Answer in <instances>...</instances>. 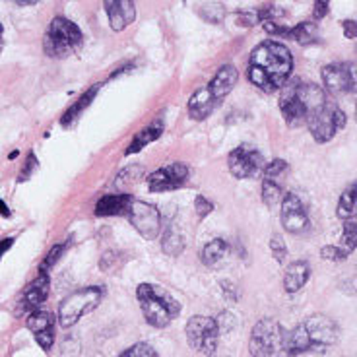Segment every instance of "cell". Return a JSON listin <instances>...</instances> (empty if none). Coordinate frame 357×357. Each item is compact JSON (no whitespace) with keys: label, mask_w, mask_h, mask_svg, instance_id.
I'll list each match as a JSON object with an SVG mask.
<instances>
[{"label":"cell","mask_w":357,"mask_h":357,"mask_svg":"<svg viewBox=\"0 0 357 357\" xmlns=\"http://www.w3.org/2000/svg\"><path fill=\"white\" fill-rule=\"evenodd\" d=\"M291 70L294 56L286 45L278 41H264L250 53L249 80L266 93L284 88Z\"/></svg>","instance_id":"1"},{"label":"cell","mask_w":357,"mask_h":357,"mask_svg":"<svg viewBox=\"0 0 357 357\" xmlns=\"http://www.w3.org/2000/svg\"><path fill=\"white\" fill-rule=\"evenodd\" d=\"M338 324L326 314H312L286 332V357L301 354H324L338 342Z\"/></svg>","instance_id":"2"},{"label":"cell","mask_w":357,"mask_h":357,"mask_svg":"<svg viewBox=\"0 0 357 357\" xmlns=\"http://www.w3.org/2000/svg\"><path fill=\"white\" fill-rule=\"evenodd\" d=\"M324 103V89L311 82H289L280 93V111L289 126L307 125V119Z\"/></svg>","instance_id":"3"},{"label":"cell","mask_w":357,"mask_h":357,"mask_svg":"<svg viewBox=\"0 0 357 357\" xmlns=\"http://www.w3.org/2000/svg\"><path fill=\"white\" fill-rule=\"evenodd\" d=\"M136 297L140 301L144 319L148 324H152L153 328L169 326L171 321L181 312V303L160 286L140 284L136 289Z\"/></svg>","instance_id":"4"},{"label":"cell","mask_w":357,"mask_h":357,"mask_svg":"<svg viewBox=\"0 0 357 357\" xmlns=\"http://www.w3.org/2000/svg\"><path fill=\"white\" fill-rule=\"evenodd\" d=\"M84 43V36H82L80 27L74 22L66 18H54L51 26L45 33V53L53 59H64L70 54L78 53Z\"/></svg>","instance_id":"5"},{"label":"cell","mask_w":357,"mask_h":357,"mask_svg":"<svg viewBox=\"0 0 357 357\" xmlns=\"http://www.w3.org/2000/svg\"><path fill=\"white\" fill-rule=\"evenodd\" d=\"M249 351L252 357H286V331L274 319H262L250 332Z\"/></svg>","instance_id":"6"},{"label":"cell","mask_w":357,"mask_h":357,"mask_svg":"<svg viewBox=\"0 0 357 357\" xmlns=\"http://www.w3.org/2000/svg\"><path fill=\"white\" fill-rule=\"evenodd\" d=\"M105 297V289L101 286H88L74 291L64 299L59 307V322L63 328H70L72 324L80 321L84 314L91 312L101 299Z\"/></svg>","instance_id":"7"},{"label":"cell","mask_w":357,"mask_h":357,"mask_svg":"<svg viewBox=\"0 0 357 357\" xmlns=\"http://www.w3.org/2000/svg\"><path fill=\"white\" fill-rule=\"evenodd\" d=\"M348 119L346 113L332 101H326L322 107H319L307 119V126H309V132L314 138V142L324 144L331 142L332 138L346 126Z\"/></svg>","instance_id":"8"},{"label":"cell","mask_w":357,"mask_h":357,"mask_svg":"<svg viewBox=\"0 0 357 357\" xmlns=\"http://www.w3.org/2000/svg\"><path fill=\"white\" fill-rule=\"evenodd\" d=\"M187 342L192 349H197L204 356H214L218 349V340H220V326L215 319L204 317V314H195L187 322Z\"/></svg>","instance_id":"9"},{"label":"cell","mask_w":357,"mask_h":357,"mask_svg":"<svg viewBox=\"0 0 357 357\" xmlns=\"http://www.w3.org/2000/svg\"><path fill=\"white\" fill-rule=\"evenodd\" d=\"M322 84L332 96L357 93V61L326 64L322 68Z\"/></svg>","instance_id":"10"},{"label":"cell","mask_w":357,"mask_h":357,"mask_svg":"<svg viewBox=\"0 0 357 357\" xmlns=\"http://www.w3.org/2000/svg\"><path fill=\"white\" fill-rule=\"evenodd\" d=\"M227 163H229L231 175L237 178L257 177L259 173H262V171L266 169L262 153H260L255 146H250V144H241L239 148H235V150L229 153Z\"/></svg>","instance_id":"11"},{"label":"cell","mask_w":357,"mask_h":357,"mask_svg":"<svg viewBox=\"0 0 357 357\" xmlns=\"http://www.w3.org/2000/svg\"><path fill=\"white\" fill-rule=\"evenodd\" d=\"M128 218L134 229L140 233L144 239L152 241L160 235L161 214L155 206L142 202V200H132V204L128 208Z\"/></svg>","instance_id":"12"},{"label":"cell","mask_w":357,"mask_h":357,"mask_svg":"<svg viewBox=\"0 0 357 357\" xmlns=\"http://www.w3.org/2000/svg\"><path fill=\"white\" fill-rule=\"evenodd\" d=\"M188 178V167L185 163H169L161 169L153 171L148 178V188L152 192H163V190H175L181 188Z\"/></svg>","instance_id":"13"},{"label":"cell","mask_w":357,"mask_h":357,"mask_svg":"<svg viewBox=\"0 0 357 357\" xmlns=\"http://www.w3.org/2000/svg\"><path fill=\"white\" fill-rule=\"evenodd\" d=\"M282 225L284 229L289 233H303L309 227V215L305 210V204L301 202V198L294 195V192H287L282 198Z\"/></svg>","instance_id":"14"},{"label":"cell","mask_w":357,"mask_h":357,"mask_svg":"<svg viewBox=\"0 0 357 357\" xmlns=\"http://www.w3.org/2000/svg\"><path fill=\"white\" fill-rule=\"evenodd\" d=\"M286 173L287 163L284 160H274L266 165L264 178H262V200L266 206H274L282 198Z\"/></svg>","instance_id":"15"},{"label":"cell","mask_w":357,"mask_h":357,"mask_svg":"<svg viewBox=\"0 0 357 357\" xmlns=\"http://www.w3.org/2000/svg\"><path fill=\"white\" fill-rule=\"evenodd\" d=\"M27 328L33 332L37 344L49 351L54 344V319L51 312L47 311H36L27 314Z\"/></svg>","instance_id":"16"},{"label":"cell","mask_w":357,"mask_h":357,"mask_svg":"<svg viewBox=\"0 0 357 357\" xmlns=\"http://www.w3.org/2000/svg\"><path fill=\"white\" fill-rule=\"evenodd\" d=\"M49 295V274H39V276L26 287V291L22 295L20 309L27 314L41 311V305L45 303Z\"/></svg>","instance_id":"17"},{"label":"cell","mask_w":357,"mask_h":357,"mask_svg":"<svg viewBox=\"0 0 357 357\" xmlns=\"http://www.w3.org/2000/svg\"><path fill=\"white\" fill-rule=\"evenodd\" d=\"M105 12L111 27L115 31H123L136 20V6L130 0H107Z\"/></svg>","instance_id":"18"},{"label":"cell","mask_w":357,"mask_h":357,"mask_svg":"<svg viewBox=\"0 0 357 357\" xmlns=\"http://www.w3.org/2000/svg\"><path fill=\"white\" fill-rule=\"evenodd\" d=\"M237 78H239V72L233 64H223L222 68L218 70V74L214 76V80L210 82L206 88L210 89V93L214 96V99L218 103H222V99L225 96L231 93V89L235 88L237 84Z\"/></svg>","instance_id":"19"},{"label":"cell","mask_w":357,"mask_h":357,"mask_svg":"<svg viewBox=\"0 0 357 357\" xmlns=\"http://www.w3.org/2000/svg\"><path fill=\"white\" fill-rule=\"evenodd\" d=\"M311 278V266L305 260H295L287 266L286 274H284V289L287 294H297L301 287L309 282Z\"/></svg>","instance_id":"20"},{"label":"cell","mask_w":357,"mask_h":357,"mask_svg":"<svg viewBox=\"0 0 357 357\" xmlns=\"http://www.w3.org/2000/svg\"><path fill=\"white\" fill-rule=\"evenodd\" d=\"M218 105H220V103H218L214 99V96L210 93V89L200 88L190 96V99H188V113H190L192 119L202 121V119H206V116L210 115Z\"/></svg>","instance_id":"21"},{"label":"cell","mask_w":357,"mask_h":357,"mask_svg":"<svg viewBox=\"0 0 357 357\" xmlns=\"http://www.w3.org/2000/svg\"><path fill=\"white\" fill-rule=\"evenodd\" d=\"M132 204V198L128 195H107L96 204L98 215H123L128 214V208Z\"/></svg>","instance_id":"22"},{"label":"cell","mask_w":357,"mask_h":357,"mask_svg":"<svg viewBox=\"0 0 357 357\" xmlns=\"http://www.w3.org/2000/svg\"><path fill=\"white\" fill-rule=\"evenodd\" d=\"M227 255H229L227 243L218 237V239H212L210 243H206L204 249L200 252V259H202V262L208 268H218L222 266L223 260L227 259Z\"/></svg>","instance_id":"23"},{"label":"cell","mask_w":357,"mask_h":357,"mask_svg":"<svg viewBox=\"0 0 357 357\" xmlns=\"http://www.w3.org/2000/svg\"><path fill=\"white\" fill-rule=\"evenodd\" d=\"M161 132H163V123H161V121H155V123H152L150 126L142 128L140 132H136L130 146L126 148V155H132V153L140 152L142 148H146L148 144L155 142L161 136Z\"/></svg>","instance_id":"24"},{"label":"cell","mask_w":357,"mask_h":357,"mask_svg":"<svg viewBox=\"0 0 357 357\" xmlns=\"http://www.w3.org/2000/svg\"><path fill=\"white\" fill-rule=\"evenodd\" d=\"M161 249L165 255L169 257H177L185 250V237L178 229L175 223H169L163 231V237H161Z\"/></svg>","instance_id":"25"},{"label":"cell","mask_w":357,"mask_h":357,"mask_svg":"<svg viewBox=\"0 0 357 357\" xmlns=\"http://www.w3.org/2000/svg\"><path fill=\"white\" fill-rule=\"evenodd\" d=\"M99 88H101V84L91 86V88H89L88 91H86V93H84V96H82V98L78 99V101H76V103H74V105H72V107L68 109L66 113H64L63 119H61V125L70 126L72 123H74V121H76V119H78L82 113H84V109L89 107V103H91V101H93V98L98 96Z\"/></svg>","instance_id":"26"},{"label":"cell","mask_w":357,"mask_h":357,"mask_svg":"<svg viewBox=\"0 0 357 357\" xmlns=\"http://www.w3.org/2000/svg\"><path fill=\"white\" fill-rule=\"evenodd\" d=\"M342 255V259H348L349 255L357 249V222L348 220L344 222V231H342V239L340 245H336Z\"/></svg>","instance_id":"27"},{"label":"cell","mask_w":357,"mask_h":357,"mask_svg":"<svg viewBox=\"0 0 357 357\" xmlns=\"http://www.w3.org/2000/svg\"><path fill=\"white\" fill-rule=\"evenodd\" d=\"M336 214H338L340 220H344V222L357 218V195L349 187L346 188V190L342 192V197H340Z\"/></svg>","instance_id":"28"},{"label":"cell","mask_w":357,"mask_h":357,"mask_svg":"<svg viewBox=\"0 0 357 357\" xmlns=\"http://www.w3.org/2000/svg\"><path fill=\"white\" fill-rule=\"evenodd\" d=\"M289 37L301 45L317 43L319 41V26L314 22H301V24L291 27V36Z\"/></svg>","instance_id":"29"},{"label":"cell","mask_w":357,"mask_h":357,"mask_svg":"<svg viewBox=\"0 0 357 357\" xmlns=\"http://www.w3.org/2000/svg\"><path fill=\"white\" fill-rule=\"evenodd\" d=\"M119 357H158V354H155V349L150 344L140 342V344H134L128 349H125Z\"/></svg>","instance_id":"30"},{"label":"cell","mask_w":357,"mask_h":357,"mask_svg":"<svg viewBox=\"0 0 357 357\" xmlns=\"http://www.w3.org/2000/svg\"><path fill=\"white\" fill-rule=\"evenodd\" d=\"M270 250H272V255H274V259L282 264L287 257V247L286 241L282 239V235H272V239H270Z\"/></svg>","instance_id":"31"},{"label":"cell","mask_w":357,"mask_h":357,"mask_svg":"<svg viewBox=\"0 0 357 357\" xmlns=\"http://www.w3.org/2000/svg\"><path fill=\"white\" fill-rule=\"evenodd\" d=\"M64 252V245H54L53 249L49 250V255L45 257L43 264H41V268H39V274H47L51 268L56 264V260L61 259V255Z\"/></svg>","instance_id":"32"},{"label":"cell","mask_w":357,"mask_h":357,"mask_svg":"<svg viewBox=\"0 0 357 357\" xmlns=\"http://www.w3.org/2000/svg\"><path fill=\"white\" fill-rule=\"evenodd\" d=\"M200 16L206 20V22H212V24H220L225 16L222 4H212V6H204L200 10Z\"/></svg>","instance_id":"33"},{"label":"cell","mask_w":357,"mask_h":357,"mask_svg":"<svg viewBox=\"0 0 357 357\" xmlns=\"http://www.w3.org/2000/svg\"><path fill=\"white\" fill-rule=\"evenodd\" d=\"M195 208H197V214L200 220H204L206 215L214 212V204H212L206 197H202V195H198L197 200H195Z\"/></svg>","instance_id":"34"},{"label":"cell","mask_w":357,"mask_h":357,"mask_svg":"<svg viewBox=\"0 0 357 357\" xmlns=\"http://www.w3.org/2000/svg\"><path fill=\"white\" fill-rule=\"evenodd\" d=\"M235 18L239 22V26H255V24H259V16H257V12H237L235 14Z\"/></svg>","instance_id":"35"},{"label":"cell","mask_w":357,"mask_h":357,"mask_svg":"<svg viewBox=\"0 0 357 357\" xmlns=\"http://www.w3.org/2000/svg\"><path fill=\"white\" fill-rule=\"evenodd\" d=\"M215 322H218V326H220V332H229L233 331V326H235V319H233V314H229V312H222V314L215 319Z\"/></svg>","instance_id":"36"},{"label":"cell","mask_w":357,"mask_h":357,"mask_svg":"<svg viewBox=\"0 0 357 357\" xmlns=\"http://www.w3.org/2000/svg\"><path fill=\"white\" fill-rule=\"evenodd\" d=\"M220 286H222V291L225 295V299L229 301V303H235L237 301V287L233 286L231 282H220Z\"/></svg>","instance_id":"37"},{"label":"cell","mask_w":357,"mask_h":357,"mask_svg":"<svg viewBox=\"0 0 357 357\" xmlns=\"http://www.w3.org/2000/svg\"><path fill=\"white\" fill-rule=\"evenodd\" d=\"M328 2L326 0H319V2H314V10H312V18L314 20H322L326 14H328Z\"/></svg>","instance_id":"38"},{"label":"cell","mask_w":357,"mask_h":357,"mask_svg":"<svg viewBox=\"0 0 357 357\" xmlns=\"http://www.w3.org/2000/svg\"><path fill=\"white\" fill-rule=\"evenodd\" d=\"M342 29H344V36L348 37V39H357L356 20H344V22H342Z\"/></svg>","instance_id":"39"},{"label":"cell","mask_w":357,"mask_h":357,"mask_svg":"<svg viewBox=\"0 0 357 357\" xmlns=\"http://www.w3.org/2000/svg\"><path fill=\"white\" fill-rule=\"evenodd\" d=\"M37 169V158L33 155V153H29V158H27V163L26 167H24V171H22V175H20V181H26L33 171Z\"/></svg>","instance_id":"40"},{"label":"cell","mask_w":357,"mask_h":357,"mask_svg":"<svg viewBox=\"0 0 357 357\" xmlns=\"http://www.w3.org/2000/svg\"><path fill=\"white\" fill-rule=\"evenodd\" d=\"M12 243H14V239H2V241H0V259H2V255L12 247Z\"/></svg>","instance_id":"41"},{"label":"cell","mask_w":357,"mask_h":357,"mask_svg":"<svg viewBox=\"0 0 357 357\" xmlns=\"http://www.w3.org/2000/svg\"><path fill=\"white\" fill-rule=\"evenodd\" d=\"M0 215H4V218H8V215H10L8 206L4 204V202H2V200H0Z\"/></svg>","instance_id":"42"},{"label":"cell","mask_w":357,"mask_h":357,"mask_svg":"<svg viewBox=\"0 0 357 357\" xmlns=\"http://www.w3.org/2000/svg\"><path fill=\"white\" fill-rule=\"evenodd\" d=\"M2 33H4V27L0 24V51H2Z\"/></svg>","instance_id":"43"},{"label":"cell","mask_w":357,"mask_h":357,"mask_svg":"<svg viewBox=\"0 0 357 357\" xmlns=\"http://www.w3.org/2000/svg\"><path fill=\"white\" fill-rule=\"evenodd\" d=\"M356 121H357V105H356Z\"/></svg>","instance_id":"44"}]
</instances>
